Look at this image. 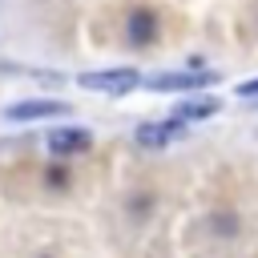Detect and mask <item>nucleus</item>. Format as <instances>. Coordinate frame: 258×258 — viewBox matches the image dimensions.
<instances>
[{
  "label": "nucleus",
  "instance_id": "9",
  "mask_svg": "<svg viewBox=\"0 0 258 258\" xmlns=\"http://www.w3.org/2000/svg\"><path fill=\"white\" fill-rule=\"evenodd\" d=\"M238 97H246V101H258V81H242V85H238Z\"/></svg>",
  "mask_w": 258,
  "mask_h": 258
},
{
  "label": "nucleus",
  "instance_id": "3",
  "mask_svg": "<svg viewBox=\"0 0 258 258\" xmlns=\"http://www.w3.org/2000/svg\"><path fill=\"white\" fill-rule=\"evenodd\" d=\"M93 145V133L81 129V125H69V129H52L48 133V149L56 157H73V153H85Z\"/></svg>",
  "mask_w": 258,
  "mask_h": 258
},
{
  "label": "nucleus",
  "instance_id": "5",
  "mask_svg": "<svg viewBox=\"0 0 258 258\" xmlns=\"http://www.w3.org/2000/svg\"><path fill=\"white\" fill-rule=\"evenodd\" d=\"M177 133H181V121H177V117H165V121H141V125H137V145H145V149H161V145H169Z\"/></svg>",
  "mask_w": 258,
  "mask_h": 258
},
{
  "label": "nucleus",
  "instance_id": "7",
  "mask_svg": "<svg viewBox=\"0 0 258 258\" xmlns=\"http://www.w3.org/2000/svg\"><path fill=\"white\" fill-rule=\"evenodd\" d=\"M218 113V101H210V97H202V101H181L177 109H173V117L185 125V121H202V117H214Z\"/></svg>",
  "mask_w": 258,
  "mask_h": 258
},
{
  "label": "nucleus",
  "instance_id": "8",
  "mask_svg": "<svg viewBox=\"0 0 258 258\" xmlns=\"http://www.w3.org/2000/svg\"><path fill=\"white\" fill-rule=\"evenodd\" d=\"M48 185H69V169L52 165V169H48Z\"/></svg>",
  "mask_w": 258,
  "mask_h": 258
},
{
  "label": "nucleus",
  "instance_id": "1",
  "mask_svg": "<svg viewBox=\"0 0 258 258\" xmlns=\"http://www.w3.org/2000/svg\"><path fill=\"white\" fill-rule=\"evenodd\" d=\"M77 85H81V89H89V93L125 97L129 89H137V85H141V77H137L133 69H105V73H81V77H77Z\"/></svg>",
  "mask_w": 258,
  "mask_h": 258
},
{
  "label": "nucleus",
  "instance_id": "2",
  "mask_svg": "<svg viewBox=\"0 0 258 258\" xmlns=\"http://www.w3.org/2000/svg\"><path fill=\"white\" fill-rule=\"evenodd\" d=\"M218 77L214 73H157V77H145V85L153 89V93H194V89H210Z\"/></svg>",
  "mask_w": 258,
  "mask_h": 258
},
{
  "label": "nucleus",
  "instance_id": "4",
  "mask_svg": "<svg viewBox=\"0 0 258 258\" xmlns=\"http://www.w3.org/2000/svg\"><path fill=\"white\" fill-rule=\"evenodd\" d=\"M4 113H8V121H44V117H64L69 105L64 101H16Z\"/></svg>",
  "mask_w": 258,
  "mask_h": 258
},
{
  "label": "nucleus",
  "instance_id": "6",
  "mask_svg": "<svg viewBox=\"0 0 258 258\" xmlns=\"http://www.w3.org/2000/svg\"><path fill=\"white\" fill-rule=\"evenodd\" d=\"M125 36H129L133 44H153V36H157V20H153V12H145V8H137V12H129V24H125Z\"/></svg>",
  "mask_w": 258,
  "mask_h": 258
}]
</instances>
